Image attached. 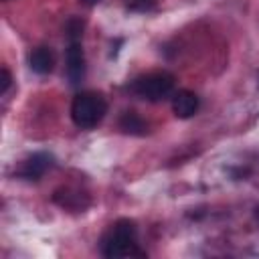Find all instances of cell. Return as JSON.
Instances as JSON below:
<instances>
[{
    "instance_id": "11",
    "label": "cell",
    "mask_w": 259,
    "mask_h": 259,
    "mask_svg": "<svg viewBox=\"0 0 259 259\" xmlns=\"http://www.w3.org/2000/svg\"><path fill=\"white\" fill-rule=\"evenodd\" d=\"M81 2H83V4H87V6H95L99 0H81Z\"/></svg>"
},
{
    "instance_id": "9",
    "label": "cell",
    "mask_w": 259,
    "mask_h": 259,
    "mask_svg": "<svg viewBox=\"0 0 259 259\" xmlns=\"http://www.w3.org/2000/svg\"><path fill=\"white\" fill-rule=\"evenodd\" d=\"M10 83H12L10 71H8L6 67H2V71H0V95H6V91H8Z\"/></svg>"
},
{
    "instance_id": "2",
    "label": "cell",
    "mask_w": 259,
    "mask_h": 259,
    "mask_svg": "<svg viewBox=\"0 0 259 259\" xmlns=\"http://www.w3.org/2000/svg\"><path fill=\"white\" fill-rule=\"evenodd\" d=\"M105 113H107V103L103 95L95 91H81L79 95H75L71 103V119L81 130L95 127Z\"/></svg>"
},
{
    "instance_id": "8",
    "label": "cell",
    "mask_w": 259,
    "mask_h": 259,
    "mask_svg": "<svg viewBox=\"0 0 259 259\" xmlns=\"http://www.w3.org/2000/svg\"><path fill=\"white\" fill-rule=\"evenodd\" d=\"M119 127H121V132L132 134V136H144L148 132V123L136 111H125L119 117Z\"/></svg>"
},
{
    "instance_id": "6",
    "label": "cell",
    "mask_w": 259,
    "mask_h": 259,
    "mask_svg": "<svg viewBox=\"0 0 259 259\" xmlns=\"http://www.w3.org/2000/svg\"><path fill=\"white\" fill-rule=\"evenodd\" d=\"M172 109H174V115L180 117V119L192 117L198 111V97H196V93H192L188 89L176 91L174 97H172Z\"/></svg>"
},
{
    "instance_id": "4",
    "label": "cell",
    "mask_w": 259,
    "mask_h": 259,
    "mask_svg": "<svg viewBox=\"0 0 259 259\" xmlns=\"http://www.w3.org/2000/svg\"><path fill=\"white\" fill-rule=\"evenodd\" d=\"M67 77L71 85H79L85 79V55L81 47V38H69L67 49Z\"/></svg>"
},
{
    "instance_id": "3",
    "label": "cell",
    "mask_w": 259,
    "mask_h": 259,
    "mask_svg": "<svg viewBox=\"0 0 259 259\" xmlns=\"http://www.w3.org/2000/svg\"><path fill=\"white\" fill-rule=\"evenodd\" d=\"M132 91L146 101H162L174 91V77L166 71L148 73L132 83Z\"/></svg>"
},
{
    "instance_id": "5",
    "label": "cell",
    "mask_w": 259,
    "mask_h": 259,
    "mask_svg": "<svg viewBox=\"0 0 259 259\" xmlns=\"http://www.w3.org/2000/svg\"><path fill=\"white\" fill-rule=\"evenodd\" d=\"M51 164H53V158H51L49 154L38 152V154L28 156V158L22 162V166L18 168V174H20L22 178H26V180H38V178L51 168Z\"/></svg>"
},
{
    "instance_id": "1",
    "label": "cell",
    "mask_w": 259,
    "mask_h": 259,
    "mask_svg": "<svg viewBox=\"0 0 259 259\" xmlns=\"http://www.w3.org/2000/svg\"><path fill=\"white\" fill-rule=\"evenodd\" d=\"M101 253L105 257H130L138 255V229L130 219H119L109 227V231L101 239Z\"/></svg>"
},
{
    "instance_id": "7",
    "label": "cell",
    "mask_w": 259,
    "mask_h": 259,
    "mask_svg": "<svg viewBox=\"0 0 259 259\" xmlns=\"http://www.w3.org/2000/svg\"><path fill=\"white\" fill-rule=\"evenodd\" d=\"M28 65L36 75H47L55 67V55L49 47H36L28 55Z\"/></svg>"
},
{
    "instance_id": "10",
    "label": "cell",
    "mask_w": 259,
    "mask_h": 259,
    "mask_svg": "<svg viewBox=\"0 0 259 259\" xmlns=\"http://www.w3.org/2000/svg\"><path fill=\"white\" fill-rule=\"evenodd\" d=\"M154 4V0H130V6L132 8H138V10H146Z\"/></svg>"
}]
</instances>
